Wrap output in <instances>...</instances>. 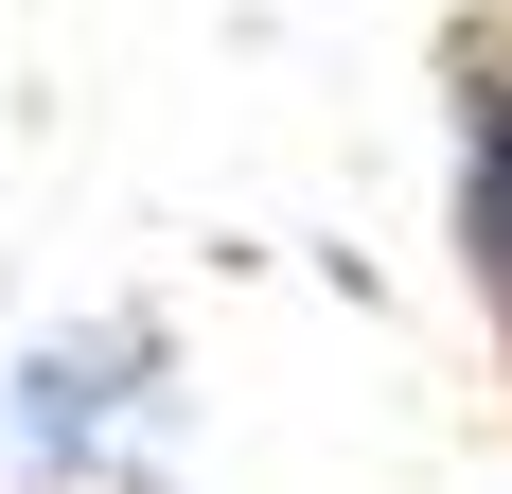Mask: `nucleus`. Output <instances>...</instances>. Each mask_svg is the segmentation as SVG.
I'll use <instances>...</instances> for the list:
<instances>
[{"label":"nucleus","instance_id":"1","mask_svg":"<svg viewBox=\"0 0 512 494\" xmlns=\"http://www.w3.org/2000/svg\"><path fill=\"white\" fill-rule=\"evenodd\" d=\"M177 336L159 318H71L0 371V442L36 494H177Z\"/></svg>","mask_w":512,"mask_h":494},{"label":"nucleus","instance_id":"2","mask_svg":"<svg viewBox=\"0 0 512 494\" xmlns=\"http://www.w3.org/2000/svg\"><path fill=\"white\" fill-rule=\"evenodd\" d=\"M442 247H460V300L512 371V18H442Z\"/></svg>","mask_w":512,"mask_h":494}]
</instances>
